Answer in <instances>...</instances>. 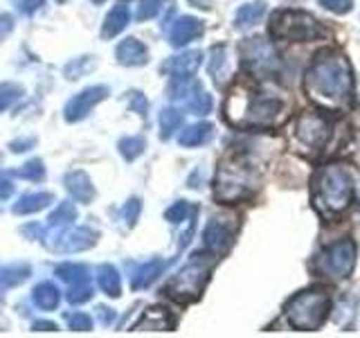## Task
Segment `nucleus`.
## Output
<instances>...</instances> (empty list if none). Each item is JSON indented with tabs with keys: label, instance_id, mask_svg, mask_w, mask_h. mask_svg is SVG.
<instances>
[{
	"label": "nucleus",
	"instance_id": "15",
	"mask_svg": "<svg viewBox=\"0 0 360 338\" xmlns=\"http://www.w3.org/2000/svg\"><path fill=\"white\" fill-rule=\"evenodd\" d=\"M210 131H212L210 127H202V124H200V127L189 129V133L183 138V142H185V144H196V142H200V140H205L207 135H210Z\"/></svg>",
	"mask_w": 360,
	"mask_h": 338
},
{
	"label": "nucleus",
	"instance_id": "4",
	"mask_svg": "<svg viewBox=\"0 0 360 338\" xmlns=\"http://www.w3.org/2000/svg\"><path fill=\"white\" fill-rule=\"evenodd\" d=\"M257 189V172L245 158H225L214 176V196L223 203H236L252 196Z\"/></svg>",
	"mask_w": 360,
	"mask_h": 338
},
{
	"label": "nucleus",
	"instance_id": "2",
	"mask_svg": "<svg viewBox=\"0 0 360 338\" xmlns=\"http://www.w3.org/2000/svg\"><path fill=\"white\" fill-rule=\"evenodd\" d=\"M354 180H356V174L347 163L322 165L318 172L313 174L311 196H313V208L318 210L320 217L333 219L352 206Z\"/></svg>",
	"mask_w": 360,
	"mask_h": 338
},
{
	"label": "nucleus",
	"instance_id": "8",
	"mask_svg": "<svg viewBox=\"0 0 360 338\" xmlns=\"http://www.w3.org/2000/svg\"><path fill=\"white\" fill-rule=\"evenodd\" d=\"M210 270H212V259H207V255H196L194 262H189L172 284H169V296L180 302L194 300L202 291V287H205Z\"/></svg>",
	"mask_w": 360,
	"mask_h": 338
},
{
	"label": "nucleus",
	"instance_id": "13",
	"mask_svg": "<svg viewBox=\"0 0 360 338\" xmlns=\"http://www.w3.org/2000/svg\"><path fill=\"white\" fill-rule=\"evenodd\" d=\"M198 32H200V27H198L196 20H183V23H180V27L176 30V43H183V41L191 39Z\"/></svg>",
	"mask_w": 360,
	"mask_h": 338
},
{
	"label": "nucleus",
	"instance_id": "9",
	"mask_svg": "<svg viewBox=\"0 0 360 338\" xmlns=\"http://www.w3.org/2000/svg\"><path fill=\"white\" fill-rule=\"evenodd\" d=\"M241 56H243V65L245 70L255 75V77H273L279 73V54L275 52L273 43L266 39H248L241 43Z\"/></svg>",
	"mask_w": 360,
	"mask_h": 338
},
{
	"label": "nucleus",
	"instance_id": "5",
	"mask_svg": "<svg viewBox=\"0 0 360 338\" xmlns=\"http://www.w3.org/2000/svg\"><path fill=\"white\" fill-rule=\"evenodd\" d=\"M286 320L292 330L313 332L324 325L331 311V298L322 289H307L286 302Z\"/></svg>",
	"mask_w": 360,
	"mask_h": 338
},
{
	"label": "nucleus",
	"instance_id": "6",
	"mask_svg": "<svg viewBox=\"0 0 360 338\" xmlns=\"http://www.w3.org/2000/svg\"><path fill=\"white\" fill-rule=\"evenodd\" d=\"M270 34L279 41L309 43L324 37V27L318 18H313L307 11L286 9V11H277L273 20H270Z\"/></svg>",
	"mask_w": 360,
	"mask_h": 338
},
{
	"label": "nucleus",
	"instance_id": "10",
	"mask_svg": "<svg viewBox=\"0 0 360 338\" xmlns=\"http://www.w3.org/2000/svg\"><path fill=\"white\" fill-rule=\"evenodd\" d=\"M356 266V244L352 239H342L318 255L315 268L320 270L324 277L331 280H342L354 270Z\"/></svg>",
	"mask_w": 360,
	"mask_h": 338
},
{
	"label": "nucleus",
	"instance_id": "12",
	"mask_svg": "<svg viewBox=\"0 0 360 338\" xmlns=\"http://www.w3.org/2000/svg\"><path fill=\"white\" fill-rule=\"evenodd\" d=\"M266 3L264 0H252V3H248L243 7H239V11H236V27H252L257 25L259 20L264 18L266 14Z\"/></svg>",
	"mask_w": 360,
	"mask_h": 338
},
{
	"label": "nucleus",
	"instance_id": "7",
	"mask_svg": "<svg viewBox=\"0 0 360 338\" xmlns=\"http://www.w3.org/2000/svg\"><path fill=\"white\" fill-rule=\"evenodd\" d=\"M290 138L295 144V151L304 156H318L331 138V122L322 113L307 111L292 124Z\"/></svg>",
	"mask_w": 360,
	"mask_h": 338
},
{
	"label": "nucleus",
	"instance_id": "1",
	"mask_svg": "<svg viewBox=\"0 0 360 338\" xmlns=\"http://www.w3.org/2000/svg\"><path fill=\"white\" fill-rule=\"evenodd\" d=\"M304 93L326 111L352 106L354 73L347 56L338 50H322L315 54L307 75H304Z\"/></svg>",
	"mask_w": 360,
	"mask_h": 338
},
{
	"label": "nucleus",
	"instance_id": "11",
	"mask_svg": "<svg viewBox=\"0 0 360 338\" xmlns=\"http://www.w3.org/2000/svg\"><path fill=\"white\" fill-rule=\"evenodd\" d=\"M236 232V223H232V219L228 217H221V219H214L207 230H205V239H207V246L214 248L217 253H223L225 248L232 244V237Z\"/></svg>",
	"mask_w": 360,
	"mask_h": 338
},
{
	"label": "nucleus",
	"instance_id": "3",
	"mask_svg": "<svg viewBox=\"0 0 360 338\" xmlns=\"http://www.w3.org/2000/svg\"><path fill=\"white\" fill-rule=\"evenodd\" d=\"M281 115V99L255 88L236 86L225 99V120L241 129H264Z\"/></svg>",
	"mask_w": 360,
	"mask_h": 338
},
{
	"label": "nucleus",
	"instance_id": "14",
	"mask_svg": "<svg viewBox=\"0 0 360 338\" xmlns=\"http://www.w3.org/2000/svg\"><path fill=\"white\" fill-rule=\"evenodd\" d=\"M320 5L326 11H333V14H347L354 3H352V0H320Z\"/></svg>",
	"mask_w": 360,
	"mask_h": 338
}]
</instances>
